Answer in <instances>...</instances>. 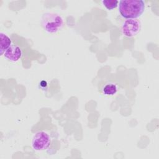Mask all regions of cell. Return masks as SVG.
I'll use <instances>...</instances> for the list:
<instances>
[{
  "instance_id": "1",
  "label": "cell",
  "mask_w": 159,
  "mask_h": 159,
  "mask_svg": "<svg viewBox=\"0 0 159 159\" xmlns=\"http://www.w3.org/2000/svg\"><path fill=\"white\" fill-rule=\"evenodd\" d=\"M118 4L120 16L127 19L139 17L145 8V4L143 0H120Z\"/></svg>"
},
{
  "instance_id": "2",
  "label": "cell",
  "mask_w": 159,
  "mask_h": 159,
  "mask_svg": "<svg viewBox=\"0 0 159 159\" xmlns=\"http://www.w3.org/2000/svg\"><path fill=\"white\" fill-rule=\"evenodd\" d=\"M40 23L43 29L50 34H54L60 30L63 25L62 17L54 12H45L42 15Z\"/></svg>"
},
{
  "instance_id": "3",
  "label": "cell",
  "mask_w": 159,
  "mask_h": 159,
  "mask_svg": "<svg viewBox=\"0 0 159 159\" xmlns=\"http://www.w3.org/2000/svg\"><path fill=\"white\" fill-rule=\"evenodd\" d=\"M51 138L48 133L44 131L37 132L33 137L32 147L37 151H43L47 150L50 145Z\"/></svg>"
},
{
  "instance_id": "4",
  "label": "cell",
  "mask_w": 159,
  "mask_h": 159,
  "mask_svg": "<svg viewBox=\"0 0 159 159\" xmlns=\"http://www.w3.org/2000/svg\"><path fill=\"white\" fill-rule=\"evenodd\" d=\"M141 29V23L136 19H129L125 20L122 25L121 31L124 35L127 37H132L139 33Z\"/></svg>"
},
{
  "instance_id": "5",
  "label": "cell",
  "mask_w": 159,
  "mask_h": 159,
  "mask_svg": "<svg viewBox=\"0 0 159 159\" xmlns=\"http://www.w3.org/2000/svg\"><path fill=\"white\" fill-rule=\"evenodd\" d=\"M4 56L8 60L15 62L18 61L21 58L22 50L19 46L12 44L5 51Z\"/></svg>"
},
{
  "instance_id": "6",
  "label": "cell",
  "mask_w": 159,
  "mask_h": 159,
  "mask_svg": "<svg viewBox=\"0 0 159 159\" xmlns=\"http://www.w3.org/2000/svg\"><path fill=\"white\" fill-rule=\"evenodd\" d=\"M117 91L118 86L113 82H107L102 88V92L106 96H114Z\"/></svg>"
},
{
  "instance_id": "7",
  "label": "cell",
  "mask_w": 159,
  "mask_h": 159,
  "mask_svg": "<svg viewBox=\"0 0 159 159\" xmlns=\"http://www.w3.org/2000/svg\"><path fill=\"white\" fill-rule=\"evenodd\" d=\"M0 52L1 55H2L5 51L12 45L11 39L3 32L0 33Z\"/></svg>"
},
{
  "instance_id": "8",
  "label": "cell",
  "mask_w": 159,
  "mask_h": 159,
  "mask_svg": "<svg viewBox=\"0 0 159 159\" xmlns=\"http://www.w3.org/2000/svg\"><path fill=\"white\" fill-rule=\"evenodd\" d=\"M101 3L107 10H112L118 6L119 1L116 0H102Z\"/></svg>"
}]
</instances>
